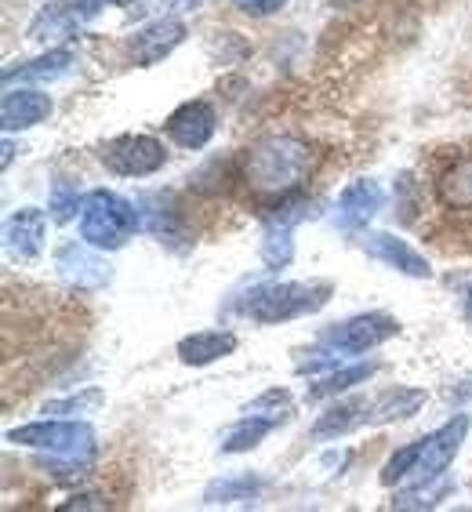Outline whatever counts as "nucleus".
Segmentation results:
<instances>
[{"mask_svg":"<svg viewBox=\"0 0 472 512\" xmlns=\"http://www.w3.org/2000/svg\"><path fill=\"white\" fill-rule=\"evenodd\" d=\"M313 168L316 153L309 142H302L295 135H266L258 138L255 146H247L240 175H244V186L255 197L284 200L291 193H302Z\"/></svg>","mask_w":472,"mask_h":512,"instance_id":"obj_1","label":"nucleus"},{"mask_svg":"<svg viewBox=\"0 0 472 512\" xmlns=\"http://www.w3.org/2000/svg\"><path fill=\"white\" fill-rule=\"evenodd\" d=\"M138 218H142L138 207L120 193L91 189V193H84V207H80V240L95 251H120L135 237Z\"/></svg>","mask_w":472,"mask_h":512,"instance_id":"obj_2","label":"nucleus"},{"mask_svg":"<svg viewBox=\"0 0 472 512\" xmlns=\"http://www.w3.org/2000/svg\"><path fill=\"white\" fill-rule=\"evenodd\" d=\"M331 302V284L327 280H309V284H262L244 298V316L255 324H287L298 316H309Z\"/></svg>","mask_w":472,"mask_h":512,"instance_id":"obj_3","label":"nucleus"},{"mask_svg":"<svg viewBox=\"0 0 472 512\" xmlns=\"http://www.w3.org/2000/svg\"><path fill=\"white\" fill-rule=\"evenodd\" d=\"M15 447H33V451H51L55 458H91L95 454V429L88 422H62V418H44V422L19 425L4 436Z\"/></svg>","mask_w":472,"mask_h":512,"instance_id":"obj_4","label":"nucleus"},{"mask_svg":"<svg viewBox=\"0 0 472 512\" xmlns=\"http://www.w3.org/2000/svg\"><path fill=\"white\" fill-rule=\"evenodd\" d=\"M102 164L120 178H146L157 175L168 164V149L153 135H117L102 146Z\"/></svg>","mask_w":472,"mask_h":512,"instance_id":"obj_5","label":"nucleus"},{"mask_svg":"<svg viewBox=\"0 0 472 512\" xmlns=\"http://www.w3.org/2000/svg\"><path fill=\"white\" fill-rule=\"evenodd\" d=\"M400 335V324H396V316L389 313H360V316H349L345 324L327 327L320 342L338 349L342 356H360L367 349H378L382 342Z\"/></svg>","mask_w":472,"mask_h":512,"instance_id":"obj_6","label":"nucleus"},{"mask_svg":"<svg viewBox=\"0 0 472 512\" xmlns=\"http://www.w3.org/2000/svg\"><path fill=\"white\" fill-rule=\"evenodd\" d=\"M465 433H469V414H454L451 422L440 425L436 433H429L422 440V458H418V473L414 480H436V476L447 473V465L454 462L458 447L465 444Z\"/></svg>","mask_w":472,"mask_h":512,"instance_id":"obj_7","label":"nucleus"},{"mask_svg":"<svg viewBox=\"0 0 472 512\" xmlns=\"http://www.w3.org/2000/svg\"><path fill=\"white\" fill-rule=\"evenodd\" d=\"M182 40H186V22L182 19H157L128 40V59L135 62V66H157V62L168 59Z\"/></svg>","mask_w":472,"mask_h":512,"instance_id":"obj_8","label":"nucleus"},{"mask_svg":"<svg viewBox=\"0 0 472 512\" xmlns=\"http://www.w3.org/2000/svg\"><path fill=\"white\" fill-rule=\"evenodd\" d=\"M215 128H218V117L211 102L204 99H189L175 109L168 117V135L171 142H178L182 149H204L211 138H215Z\"/></svg>","mask_w":472,"mask_h":512,"instance_id":"obj_9","label":"nucleus"},{"mask_svg":"<svg viewBox=\"0 0 472 512\" xmlns=\"http://www.w3.org/2000/svg\"><path fill=\"white\" fill-rule=\"evenodd\" d=\"M44 233H48V218L40 207H19L11 211L4 222V247L11 258L19 262H33L44 251Z\"/></svg>","mask_w":472,"mask_h":512,"instance_id":"obj_10","label":"nucleus"},{"mask_svg":"<svg viewBox=\"0 0 472 512\" xmlns=\"http://www.w3.org/2000/svg\"><path fill=\"white\" fill-rule=\"evenodd\" d=\"M364 251L374 258V262H382V266L396 269V273H404V276H414V280H429V276H433L429 258L418 255L407 240L393 237V233H367Z\"/></svg>","mask_w":472,"mask_h":512,"instance_id":"obj_11","label":"nucleus"},{"mask_svg":"<svg viewBox=\"0 0 472 512\" xmlns=\"http://www.w3.org/2000/svg\"><path fill=\"white\" fill-rule=\"evenodd\" d=\"M385 204V189L371 178H360V182H349V186L338 193V222L345 229H360L367 226Z\"/></svg>","mask_w":472,"mask_h":512,"instance_id":"obj_12","label":"nucleus"},{"mask_svg":"<svg viewBox=\"0 0 472 512\" xmlns=\"http://www.w3.org/2000/svg\"><path fill=\"white\" fill-rule=\"evenodd\" d=\"M48 117H51V99L44 91L19 88V91H8L4 102H0V124H4V131L37 128Z\"/></svg>","mask_w":472,"mask_h":512,"instance_id":"obj_13","label":"nucleus"},{"mask_svg":"<svg viewBox=\"0 0 472 512\" xmlns=\"http://www.w3.org/2000/svg\"><path fill=\"white\" fill-rule=\"evenodd\" d=\"M236 349L233 331H193L178 342V360L186 367H207Z\"/></svg>","mask_w":472,"mask_h":512,"instance_id":"obj_14","label":"nucleus"},{"mask_svg":"<svg viewBox=\"0 0 472 512\" xmlns=\"http://www.w3.org/2000/svg\"><path fill=\"white\" fill-rule=\"evenodd\" d=\"M436 197L447 211H472V157L454 160L436 182Z\"/></svg>","mask_w":472,"mask_h":512,"instance_id":"obj_15","label":"nucleus"},{"mask_svg":"<svg viewBox=\"0 0 472 512\" xmlns=\"http://www.w3.org/2000/svg\"><path fill=\"white\" fill-rule=\"evenodd\" d=\"M69 66H73V51L51 48V51H44L40 59L15 62V66L4 69V84H15V80H55V77H62Z\"/></svg>","mask_w":472,"mask_h":512,"instance_id":"obj_16","label":"nucleus"},{"mask_svg":"<svg viewBox=\"0 0 472 512\" xmlns=\"http://www.w3.org/2000/svg\"><path fill=\"white\" fill-rule=\"evenodd\" d=\"M55 262H59L62 276H66L69 284H77V287H99L109 276L106 269H102V262H95L80 244H62Z\"/></svg>","mask_w":472,"mask_h":512,"instance_id":"obj_17","label":"nucleus"},{"mask_svg":"<svg viewBox=\"0 0 472 512\" xmlns=\"http://www.w3.org/2000/svg\"><path fill=\"white\" fill-rule=\"evenodd\" d=\"M422 404H425L422 389H407V385H396V389L382 393L371 404V425L396 422V418H411V414H418V407H422Z\"/></svg>","mask_w":472,"mask_h":512,"instance_id":"obj_18","label":"nucleus"},{"mask_svg":"<svg viewBox=\"0 0 472 512\" xmlns=\"http://www.w3.org/2000/svg\"><path fill=\"white\" fill-rule=\"evenodd\" d=\"M364 422H371V404L367 400H345V404L327 407L324 418H316L313 436H342Z\"/></svg>","mask_w":472,"mask_h":512,"instance_id":"obj_19","label":"nucleus"},{"mask_svg":"<svg viewBox=\"0 0 472 512\" xmlns=\"http://www.w3.org/2000/svg\"><path fill=\"white\" fill-rule=\"evenodd\" d=\"M378 375V364H349V367H335L327 378H320V382L309 389V400H327V396H342L349 393L353 385L367 382V378Z\"/></svg>","mask_w":472,"mask_h":512,"instance_id":"obj_20","label":"nucleus"},{"mask_svg":"<svg viewBox=\"0 0 472 512\" xmlns=\"http://www.w3.org/2000/svg\"><path fill=\"white\" fill-rule=\"evenodd\" d=\"M266 487V480H258V476H226V480H215L211 487L204 491V502L207 505H233V502H251L258 498Z\"/></svg>","mask_w":472,"mask_h":512,"instance_id":"obj_21","label":"nucleus"},{"mask_svg":"<svg viewBox=\"0 0 472 512\" xmlns=\"http://www.w3.org/2000/svg\"><path fill=\"white\" fill-rule=\"evenodd\" d=\"M276 425L266 422V418H255V414H244L240 422L233 425L226 433V440H222V451L226 454H240V451H251V447H258L262 440H266L269 433H273Z\"/></svg>","mask_w":472,"mask_h":512,"instance_id":"obj_22","label":"nucleus"},{"mask_svg":"<svg viewBox=\"0 0 472 512\" xmlns=\"http://www.w3.org/2000/svg\"><path fill=\"white\" fill-rule=\"evenodd\" d=\"M244 414H255V418H266V422L280 425L295 414V396L287 393V389H266L258 400H251L244 407Z\"/></svg>","mask_w":472,"mask_h":512,"instance_id":"obj_23","label":"nucleus"},{"mask_svg":"<svg viewBox=\"0 0 472 512\" xmlns=\"http://www.w3.org/2000/svg\"><path fill=\"white\" fill-rule=\"evenodd\" d=\"M451 491L447 483L436 476V480H414V487H407V491L396 494V509H429V505H436L443 498V494Z\"/></svg>","mask_w":472,"mask_h":512,"instance_id":"obj_24","label":"nucleus"},{"mask_svg":"<svg viewBox=\"0 0 472 512\" xmlns=\"http://www.w3.org/2000/svg\"><path fill=\"white\" fill-rule=\"evenodd\" d=\"M418 458H422V440H414V444H407V447H400V451L385 462V469H382V483L385 487H396V483H404V480H411L414 473H418Z\"/></svg>","mask_w":472,"mask_h":512,"instance_id":"obj_25","label":"nucleus"},{"mask_svg":"<svg viewBox=\"0 0 472 512\" xmlns=\"http://www.w3.org/2000/svg\"><path fill=\"white\" fill-rule=\"evenodd\" d=\"M291 229L295 226H276L266 222V240H262V258L269 269H280L291 262Z\"/></svg>","mask_w":472,"mask_h":512,"instance_id":"obj_26","label":"nucleus"},{"mask_svg":"<svg viewBox=\"0 0 472 512\" xmlns=\"http://www.w3.org/2000/svg\"><path fill=\"white\" fill-rule=\"evenodd\" d=\"M80 207H84L80 189L73 186V182H66V178H59V182L51 186V204H48L51 218H55V222H69V218L77 215Z\"/></svg>","mask_w":472,"mask_h":512,"instance_id":"obj_27","label":"nucleus"},{"mask_svg":"<svg viewBox=\"0 0 472 512\" xmlns=\"http://www.w3.org/2000/svg\"><path fill=\"white\" fill-rule=\"evenodd\" d=\"M106 396H102V389H84L80 396H66V400H51V404H44V414H88L95 411V407L102 404Z\"/></svg>","mask_w":472,"mask_h":512,"instance_id":"obj_28","label":"nucleus"},{"mask_svg":"<svg viewBox=\"0 0 472 512\" xmlns=\"http://www.w3.org/2000/svg\"><path fill=\"white\" fill-rule=\"evenodd\" d=\"M236 8L244 11V15H255V19H266V15H273V11H280L287 4V0H233Z\"/></svg>","mask_w":472,"mask_h":512,"instance_id":"obj_29","label":"nucleus"},{"mask_svg":"<svg viewBox=\"0 0 472 512\" xmlns=\"http://www.w3.org/2000/svg\"><path fill=\"white\" fill-rule=\"evenodd\" d=\"M168 4L171 8H197L200 0H168Z\"/></svg>","mask_w":472,"mask_h":512,"instance_id":"obj_30","label":"nucleus"},{"mask_svg":"<svg viewBox=\"0 0 472 512\" xmlns=\"http://www.w3.org/2000/svg\"><path fill=\"white\" fill-rule=\"evenodd\" d=\"M11 157H15V146H11V142H4V168L11 164Z\"/></svg>","mask_w":472,"mask_h":512,"instance_id":"obj_31","label":"nucleus"},{"mask_svg":"<svg viewBox=\"0 0 472 512\" xmlns=\"http://www.w3.org/2000/svg\"><path fill=\"white\" fill-rule=\"evenodd\" d=\"M465 320L472 324V295H469V302H465Z\"/></svg>","mask_w":472,"mask_h":512,"instance_id":"obj_32","label":"nucleus"}]
</instances>
